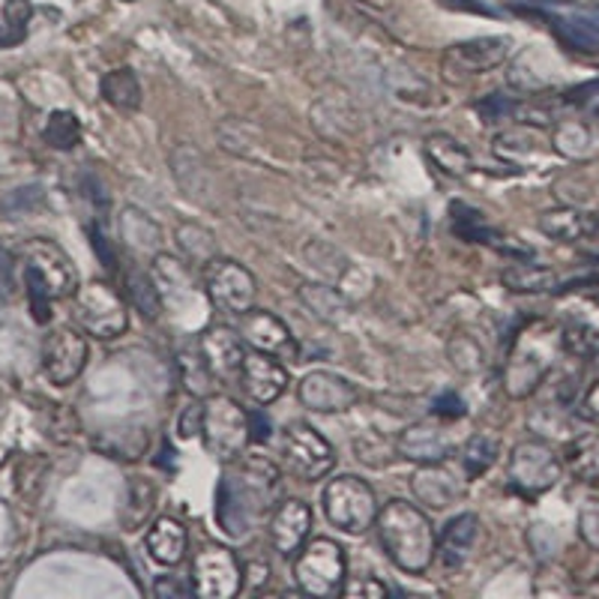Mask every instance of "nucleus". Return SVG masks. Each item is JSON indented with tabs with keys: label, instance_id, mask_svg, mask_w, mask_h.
<instances>
[{
	"label": "nucleus",
	"instance_id": "nucleus-1",
	"mask_svg": "<svg viewBox=\"0 0 599 599\" xmlns=\"http://www.w3.org/2000/svg\"><path fill=\"white\" fill-rule=\"evenodd\" d=\"M231 468L219 477L217 522L229 536H249L270 512V495L279 470L267 458L229 462Z\"/></svg>",
	"mask_w": 599,
	"mask_h": 599
},
{
	"label": "nucleus",
	"instance_id": "nucleus-2",
	"mask_svg": "<svg viewBox=\"0 0 599 599\" xmlns=\"http://www.w3.org/2000/svg\"><path fill=\"white\" fill-rule=\"evenodd\" d=\"M375 524H378L384 552L402 573L420 576V573L432 567L437 536L429 515L417 503L392 498L390 503H384L378 510Z\"/></svg>",
	"mask_w": 599,
	"mask_h": 599
},
{
	"label": "nucleus",
	"instance_id": "nucleus-3",
	"mask_svg": "<svg viewBox=\"0 0 599 599\" xmlns=\"http://www.w3.org/2000/svg\"><path fill=\"white\" fill-rule=\"evenodd\" d=\"M564 351V330L548 321H531L519 330L510 345V357L503 366V390L510 399H528L555 369L557 354Z\"/></svg>",
	"mask_w": 599,
	"mask_h": 599
},
{
	"label": "nucleus",
	"instance_id": "nucleus-4",
	"mask_svg": "<svg viewBox=\"0 0 599 599\" xmlns=\"http://www.w3.org/2000/svg\"><path fill=\"white\" fill-rule=\"evenodd\" d=\"M295 581L306 597H339L345 590V581H348L345 548L336 540H328V536L309 540L295 557Z\"/></svg>",
	"mask_w": 599,
	"mask_h": 599
},
{
	"label": "nucleus",
	"instance_id": "nucleus-5",
	"mask_svg": "<svg viewBox=\"0 0 599 599\" xmlns=\"http://www.w3.org/2000/svg\"><path fill=\"white\" fill-rule=\"evenodd\" d=\"M201 441L204 450L217 462H234L246 453L252 441L249 414L229 396H210L204 402V420H201Z\"/></svg>",
	"mask_w": 599,
	"mask_h": 599
},
{
	"label": "nucleus",
	"instance_id": "nucleus-6",
	"mask_svg": "<svg viewBox=\"0 0 599 599\" xmlns=\"http://www.w3.org/2000/svg\"><path fill=\"white\" fill-rule=\"evenodd\" d=\"M378 501L375 491L366 479L359 477H336L330 479L324 489V512H328L330 524L342 528L345 534H363L369 531L375 519H378Z\"/></svg>",
	"mask_w": 599,
	"mask_h": 599
},
{
	"label": "nucleus",
	"instance_id": "nucleus-7",
	"mask_svg": "<svg viewBox=\"0 0 599 599\" xmlns=\"http://www.w3.org/2000/svg\"><path fill=\"white\" fill-rule=\"evenodd\" d=\"M564 474L561 458L548 444L543 441H522L519 447L510 453V465H507V482L515 495L522 498H540L545 491L557 486V479Z\"/></svg>",
	"mask_w": 599,
	"mask_h": 599
},
{
	"label": "nucleus",
	"instance_id": "nucleus-8",
	"mask_svg": "<svg viewBox=\"0 0 599 599\" xmlns=\"http://www.w3.org/2000/svg\"><path fill=\"white\" fill-rule=\"evenodd\" d=\"M204 288H208L213 309L237 318L243 312H249L252 306H255V297H258L255 276L243 264L222 258V255L204 267Z\"/></svg>",
	"mask_w": 599,
	"mask_h": 599
},
{
	"label": "nucleus",
	"instance_id": "nucleus-9",
	"mask_svg": "<svg viewBox=\"0 0 599 599\" xmlns=\"http://www.w3.org/2000/svg\"><path fill=\"white\" fill-rule=\"evenodd\" d=\"M76 318L90 336L118 339L130 328V312L120 295L106 282H90L78 288Z\"/></svg>",
	"mask_w": 599,
	"mask_h": 599
},
{
	"label": "nucleus",
	"instance_id": "nucleus-10",
	"mask_svg": "<svg viewBox=\"0 0 599 599\" xmlns=\"http://www.w3.org/2000/svg\"><path fill=\"white\" fill-rule=\"evenodd\" d=\"M192 594L201 599H231L243 588L237 555L222 545H208L192 557Z\"/></svg>",
	"mask_w": 599,
	"mask_h": 599
},
{
	"label": "nucleus",
	"instance_id": "nucleus-11",
	"mask_svg": "<svg viewBox=\"0 0 599 599\" xmlns=\"http://www.w3.org/2000/svg\"><path fill=\"white\" fill-rule=\"evenodd\" d=\"M512 52L510 36H477V40H465V43L450 45L444 57H441V73L450 85H458L465 78L482 76L495 66H501Z\"/></svg>",
	"mask_w": 599,
	"mask_h": 599
},
{
	"label": "nucleus",
	"instance_id": "nucleus-12",
	"mask_svg": "<svg viewBox=\"0 0 599 599\" xmlns=\"http://www.w3.org/2000/svg\"><path fill=\"white\" fill-rule=\"evenodd\" d=\"M285 458H288V468L306 482L328 477L336 465V453L330 447V441L309 423H291L285 429Z\"/></svg>",
	"mask_w": 599,
	"mask_h": 599
},
{
	"label": "nucleus",
	"instance_id": "nucleus-13",
	"mask_svg": "<svg viewBox=\"0 0 599 599\" xmlns=\"http://www.w3.org/2000/svg\"><path fill=\"white\" fill-rule=\"evenodd\" d=\"M88 366V342L76 330H55L43 342V371L57 387L73 384Z\"/></svg>",
	"mask_w": 599,
	"mask_h": 599
},
{
	"label": "nucleus",
	"instance_id": "nucleus-14",
	"mask_svg": "<svg viewBox=\"0 0 599 599\" xmlns=\"http://www.w3.org/2000/svg\"><path fill=\"white\" fill-rule=\"evenodd\" d=\"M297 396L309 411H318V414H342V411H351L359 399L357 387L348 378L336 375V371L306 375Z\"/></svg>",
	"mask_w": 599,
	"mask_h": 599
},
{
	"label": "nucleus",
	"instance_id": "nucleus-15",
	"mask_svg": "<svg viewBox=\"0 0 599 599\" xmlns=\"http://www.w3.org/2000/svg\"><path fill=\"white\" fill-rule=\"evenodd\" d=\"M237 333L252 351L273 354V357H297V345L291 330H288L282 318H276L273 312H264V309L243 312L240 315Z\"/></svg>",
	"mask_w": 599,
	"mask_h": 599
},
{
	"label": "nucleus",
	"instance_id": "nucleus-16",
	"mask_svg": "<svg viewBox=\"0 0 599 599\" xmlns=\"http://www.w3.org/2000/svg\"><path fill=\"white\" fill-rule=\"evenodd\" d=\"M240 384L255 404H273L285 390H288V371L279 363V357L273 354H262V351H252L243 359V369H240Z\"/></svg>",
	"mask_w": 599,
	"mask_h": 599
},
{
	"label": "nucleus",
	"instance_id": "nucleus-17",
	"mask_svg": "<svg viewBox=\"0 0 599 599\" xmlns=\"http://www.w3.org/2000/svg\"><path fill=\"white\" fill-rule=\"evenodd\" d=\"M198 351L208 359L210 371L217 375V381H231L243 369L246 359V342L240 339L237 330L229 328H208L198 336Z\"/></svg>",
	"mask_w": 599,
	"mask_h": 599
},
{
	"label": "nucleus",
	"instance_id": "nucleus-18",
	"mask_svg": "<svg viewBox=\"0 0 599 599\" xmlns=\"http://www.w3.org/2000/svg\"><path fill=\"white\" fill-rule=\"evenodd\" d=\"M453 447H456L453 435L432 423L408 425L396 441V453L408 458V462H414V465H437L453 453Z\"/></svg>",
	"mask_w": 599,
	"mask_h": 599
},
{
	"label": "nucleus",
	"instance_id": "nucleus-19",
	"mask_svg": "<svg viewBox=\"0 0 599 599\" xmlns=\"http://www.w3.org/2000/svg\"><path fill=\"white\" fill-rule=\"evenodd\" d=\"M312 531V510L303 501H285L270 519V543L282 557H295Z\"/></svg>",
	"mask_w": 599,
	"mask_h": 599
},
{
	"label": "nucleus",
	"instance_id": "nucleus-20",
	"mask_svg": "<svg viewBox=\"0 0 599 599\" xmlns=\"http://www.w3.org/2000/svg\"><path fill=\"white\" fill-rule=\"evenodd\" d=\"M479 536V519L474 512H462V515H453L444 531L437 536L435 555L437 561L447 569H462L468 564L470 552H474V543Z\"/></svg>",
	"mask_w": 599,
	"mask_h": 599
},
{
	"label": "nucleus",
	"instance_id": "nucleus-21",
	"mask_svg": "<svg viewBox=\"0 0 599 599\" xmlns=\"http://www.w3.org/2000/svg\"><path fill=\"white\" fill-rule=\"evenodd\" d=\"M27 262L36 264V267L43 270V276L48 279V285H52L55 297L76 295L78 288L76 267L69 264V258L57 249L55 243H48V240H36V243H31V246H27Z\"/></svg>",
	"mask_w": 599,
	"mask_h": 599
},
{
	"label": "nucleus",
	"instance_id": "nucleus-22",
	"mask_svg": "<svg viewBox=\"0 0 599 599\" xmlns=\"http://www.w3.org/2000/svg\"><path fill=\"white\" fill-rule=\"evenodd\" d=\"M186 545H189V534L177 519H156L144 540L147 555L163 567H177L186 557Z\"/></svg>",
	"mask_w": 599,
	"mask_h": 599
},
{
	"label": "nucleus",
	"instance_id": "nucleus-23",
	"mask_svg": "<svg viewBox=\"0 0 599 599\" xmlns=\"http://www.w3.org/2000/svg\"><path fill=\"white\" fill-rule=\"evenodd\" d=\"M411 489H414L420 503L444 510L462 495V482L447 468H441V462H437V465H423V468L417 470L414 477H411Z\"/></svg>",
	"mask_w": 599,
	"mask_h": 599
},
{
	"label": "nucleus",
	"instance_id": "nucleus-24",
	"mask_svg": "<svg viewBox=\"0 0 599 599\" xmlns=\"http://www.w3.org/2000/svg\"><path fill=\"white\" fill-rule=\"evenodd\" d=\"M453 231H456L458 237L468 240V243H482V246H495V249L507 252V255H531L522 246H512V243H503L507 237H501L498 231L486 225V219L482 213H477L468 204H453Z\"/></svg>",
	"mask_w": 599,
	"mask_h": 599
},
{
	"label": "nucleus",
	"instance_id": "nucleus-25",
	"mask_svg": "<svg viewBox=\"0 0 599 599\" xmlns=\"http://www.w3.org/2000/svg\"><path fill=\"white\" fill-rule=\"evenodd\" d=\"M171 171H175L177 184L189 198H208V192L213 189V177H210V168L204 163V156L198 151H192L189 144H180L175 153H171Z\"/></svg>",
	"mask_w": 599,
	"mask_h": 599
},
{
	"label": "nucleus",
	"instance_id": "nucleus-26",
	"mask_svg": "<svg viewBox=\"0 0 599 599\" xmlns=\"http://www.w3.org/2000/svg\"><path fill=\"white\" fill-rule=\"evenodd\" d=\"M548 22L557 40L573 52L581 55L599 52V15H552Z\"/></svg>",
	"mask_w": 599,
	"mask_h": 599
},
{
	"label": "nucleus",
	"instance_id": "nucleus-27",
	"mask_svg": "<svg viewBox=\"0 0 599 599\" xmlns=\"http://www.w3.org/2000/svg\"><path fill=\"white\" fill-rule=\"evenodd\" d=\"M501 282L515 295H548L561 288L557 273L543 264H512L501 273Z\"/></svg>",
	"mask_w": 599,
	"mask_h": 599
},
{
	"label": "nucleus",
	"instance_id": "nucleus-28",
	"mask_svg": "<svg viewBox=\"0 0 599 599\" xmlns=\"http://www.w3.org/2000/svg\"><path fill=\"white\" fill-rule=\"evenodd\" d=\"M99 93L111 109L118 111H135L142 106V85H138V76L132 73L130 66L106 73L102 81H99Z\"/></svg>",
	"mask_w": 599,
	"mask_h": 599
},
{
	"label": "nucleus",
	"instance_id": "nucleus-29",
	"mask_svg": "<svg viewBox=\"0 0 599 599\" xmlns=\"http://www.w3.org/2000/svg\"><path fill=\"white\" fill-rule=\"evenodd\" d=\"M126 295H130V303L135 306L147 321H156L159 312H163V291H159V282L153 279L151 273L142 270V267H130V273H126Z\"/></svg>",
	"mask_w": 599,
	"mask_h": 599
},
{
	"label": "nucleus",
	"instance_id": "nucleus-30",
	"mask_svg": "<svg viewBox=\"0 0 599 599\" xmlns=\"http://www.w3.org/2000/svg\"><path fill=\"white\" fill-rule=\"evenodd\" d=\"M177 246L186 252V258L192 264H198L201 270L208 267L213 258H219V243L217 234L204 225H198V222H184L180 229H177Z\"/></svg>",
	"mask_w": 599,
	"mask_h": 599
},
{
	"label": "nucleus",
	"instance_id": "nucleus-31",
	"mask_svg": "<svg viewBox=\"0 0 599 599\" xmlns=\"http://www.w3.org/2000/svg\"><path fill=\"white\" fill-rule=\"evenodd\" d=\"M540 229H543V234L557 240V243H576V240L588 237L590 231H594V225H590L585 213L561 208V210H548V213H543V219H540Z\"/></svg>",
	"mask_w": 599,
	"mask_h": 599
},
{
	"label": "nucleus",
	"instance_id": "nucleus-32",
	"mask_svg": "<svg viewBox=\"0 0 599 599\" xmlns=\"http://www.w3.org/2000/svg\"><path fill=\"white\" fill-rule=\"evenodd\" d=\"M425 151L432 156V163L441 168V171H447L453 177L468 175L470 168H474V156H470L456 138H450V135H432L429 144H425Z\"/></svg>",
	"mask_w": 599,
	"mask_h": 599
},
{
	"label": "nucleus",
	"instance_id": "nucleus-33",
	"mask_svg": "<svg viewBox=\"0 0 599 599\" xmlns=\"http://www.w3.org/2000/svg\"><path fill=\"white\" fill-rule=\"evenodd\" d=\"M501 453V444L495 435H474L462 450V468H465V477L479 479L486 470L495 465V458Z\"/></svg>",
	"mask_w": 599,
	"mask_h": 599
},
{
	"label": "nucleus",
	"instance_id": "nucleus-34",
	"mask_svg": "<svg viewBox=\"0 0 599 599\" xmlns=\"http://www.w3.org/2000/svg\"><path fill=\"white\" fill-rule=\"evenodd\" d=\"M31 15V0H7L3 3V12H0V48H12V45L24 43Z\"/></svg>",
	"mask_w": 599,
	"mask_h": 599
},
{
	"label": "nucleus",
	"instance_id": "nucleus-35",
	"mask_svg": "<svg viewBox=\"0 0 599 599\" xmlns=\"http://www.w3.org/2000/svg\"><path fill=\"white\" fill-rule=\"evenodd\" d=\"M567 465L581 482H599V435H585L567 450Z\"/></svg>",
	"mask_w": 599,
	"mask_h": 599
},
{
	"label": "nucleus",
	"instance_id": "nucleus-36",
	"mask_svg": "<svg viewBox=\"0 0 599 599\" xmlns=\"http://www.w3.org/2000/svg\"><path fill=\"white\" fill-rule=\"evenodd\" d=\"M24 285H27V303H31V315L36 324H48L52 321V300H55V291L52 285L43 276V270L36 264L27 262L24 267Z\"/></svg>",
	"mask_w": 599,
	"mask_h": 599
},
{
	"label": "nucleus",
	"instance_id": "nucleus-37",
	"mask_svg": "<svg viewBox=\"0 0 599 599\" xmlns=\"http://www.w3.org/2000/svg\"><path fill=\"white\" fill-rule=\"evenodd\" d=\"M180 375H184L186 390L192 392V396H210L213 384H217V375L210 371L208 359L201 357L198 345L189 351H180Z\"/></svg>",
	"mask_w": 599,
	"mask_h": 599
},
{
	"label": "nucleus",
	"instance_id": "nucleus-38",
	"mask_svg": "<svg viewBox=\"0 0 599 599\" xmlns=\"http://www.w3.org/2000/svg\"><path fill=\"white\" fill-rule=\"evenodd\" d=\"M43 138L55 151H73L81 142V123H78L73 111H52L43 130Z\"/></svg>",
	"mask_w": 599,
	"mask_h": 599
},
{
	"label": "nucleus",
	"instance_id": "nucleus-39",
	"mask_svg": "<svg viewBox=\"0 0 599 599\" xmlns=\"http://www.w3.org/2000/svg\"><path fill=\"white\" fill-rule=\"evenodd\" d=\"M306 262L312 270H318L324 279H342V273L348 270V258L336 249V246H330L324 240H312V243H306Z\"/></svg>",
	"mask_w": 599,
	"mask_h": 599
},
{
	"label": "nucleus",
	"instance_id": "nucleus-40",
	"mask_svg": "<svg viewBox=\"0 0 599 599\" xmlns=\"http://www.w3.org/2000/svg\"><path fill=\"white\" fill-rule=\"evenodd\" d=\"M300 300L312 309V315H318L321 321H330V324L339 321V312L345 309V300L330 285H303L300 288Z\"/></svg>",
	"mask_w": 599,
	"mask_h": 599
},
{
	"label": "nucleus",
	"instance_id": "nucleus-41",
	"mask_svg": "<svg viewBox=\"0 0 599 599\" xmlns=\"http://www.w3.org/2000/svg\"><path fill=\"white\" fill-rule=\"evenodd\" d=\"M123 237L130 243L132 249L138 252H156L159 249V229L153 225L151 219L142 217L138 210H126L123 213Z\"/></svg>",
	"mask_w": 599,
	"mask_h": 599
},
{
	"label": "nucleus",
	"instance_id": "nucleus-42",
	"mask_svg": "<svg viewBox=\"0 0 599 599\" xmlns=\"http://www.w3.org/2000/svg\"><path fill=\"white\" fill-rule=\"evenodd\" d=\"M450 359L458 371H477L482 366V348L477 345V339L458 333L453 342H450Z\"/></svg>",
	"mask_w": 599,
	"mask_h": 599
},
{
	"label": "nucleus",
	"instance_id": "nucleus-43",
	"mask_svg": "<svg viewBox=\"0 0 599 599\" xmlns=\"http://www.w3.org/2000/svg\"><path fill=\"white\" fill-rule=\"evenodd\" d=\"M597 345H599L597 330L588 328V324H569V328H564V351H569V354H576V357H590Z\"/></svg>",
	"mask_w": 599,
	"mask_h": 599
},
{
	"label": "nucleus",
	"instance_id": "nucleus-44",
	"mask_svg": "<svg viewBox=\"0 0 599 599\" xmlns=\"http://www.w3.org/2000/svg\"><path fill=\"white\" fill-rule=\"evenodd\" d=\"M590 135L585 126H578V123H567V126H561L555 135V147L561 153H567V156H581V153L588 151Z\"/></svg>",
	"mask_w": 599,
	"mask_h": 599
},
{
	"label": "nucleus",
	"instance_id": "nucleus-45",
	"mask_svg": "<svg viewBox=\"0 0 599 599\" xmlns=\"http://www.w3.org/2000/svg\"><path fill=\"white\" fill-rule=\"evenodd\" d=\"M515 109H519V106H515V99L501 97V93H491V97L479 99V102H477L479 118L486 120V123H498V120H507Z\"/></svg>",
	"mask_w": 599,
	"mask_h": 599
},
{
	"label": "nucleus",
	"instance_id": "nucleus-46",
	"mask_svg": "<svg viewBox=\"0 0 599 599\" xmlns=\"http://www.w3.org/2000/svg\"><path fill=\"white\" fill-rule=\"evenodd\" d=\"M354 450H357L359 462H363V465H371V468H378V458H375V456H384L387 462L392 458L390 444H387V441H384V437H378V435L359 437L357 444H354Z\"/></svg>",
	"mask_w": 599,
	"mask_h": 599
},
{
	"label": "nucleus",
	"instance_id": "nucleus-47",
	"mask_svg": "<svg viewBox=\"0 0 599 599\" xmlns=\"http://www.w3.org/2000/svg\"><path fill=\"white\" fill-rule=\"evenodd\" d=\"M578 534L594 552H599V501L585 503V510L578 512Z\"/></svg>",
	"mask_w": 599,
	"mask_h": 599
},
{
	"label": "nucleus",
	"instance_id": "nucleus-48",
	"mask_svg": "<svg viewBox=\"0 0 599 599\" xmlns=\"http://www.w3.org/2000/svg\"><path fill=\"white\" fill-rule=\"evenodd\" d=\"M432 411H435V417H441V420H458V417L468 414V408H465L458 392H441L435 402H432Z\"/></svg>",
	"mask_w": 599,
	"mask_h": 599
},
{
	"label": "nucleus",
	"instance_id": "nucleus-49",
	"mask_svg": "<svg viewBox=\"0 0 599 599\" xmlns=\"http://www.w3.org/2000/svg\"><path fill=\"white\" fill-rule=\"evenodd\" d=\"M153 594L159 599H186L192 597V585H186L177 576H163L156 578V585H153Z\"/></svg>",
	"mask_w": 599,
	"mask_h": 599
},
{
	"label": "nucleus",
	"instance_id": "nucleus-50",
	"mask_svg": "<svg viewBox=\"0 0 599 599\" xmlns=\"http://www.w3.org/2000/svg\"><path fill=\"white\" fill-rule=\"evenodd\" d=\"M578 414L585 417L588 423L599 425V378L588 384V390L581 396V402H578Z\"/></svg>",
	"mask_w": 599,
	"mask_h": 599
},
{
	"label": "nucleus",
	"instance_id": "nucleus-51",
	"mask_svg": "<svg viewBox=\"0 0 599 599\" xmlns=\"http://www.w3.org/2000/svg\"><path fill=\"white\" fill-rule=\"evenodd\" d=\"M342 594H348V597H387L390 594V588L387 585H381V581H375V578H359V581H345V590Z\"/></svg>",
	"mask_w": 599,
	"mask_h": 599
},
{
	"label": "nucleus",
	"instance_id": "nucleus-52",
	"mask_svg": "<svg viewBox=\"0 0 599 599\" xmlns=\"http://www.w3.org/2000/svg\"><path fill=\"white\" fill-rule=\"evenodd\" d=\"M90 243H93V249H97L99 262L106 264V270H118V258H114V252H111V246L106 243V234L97 229V225H90Z\"/></svg>",
	"mask_w": 599,
	"mask_h": 599
},
{
	"label": "nucleus",
	"instance_id": "nucleus-53",
	"mask_svg": "<svg viewBox=\"0 0 599 599\" xmlns=\"http://www.w3.org/2000/svg\"><path fill=\"white\" fill-rule=\"evenodd\" d=\"M201 420H204V404H189L186 408L184 420H180V435L192 437L196 432H201Z\"/></svg>",
	"mask_w": 599,
	"mask_h": 599
},
{
	"label": "nucleus",
	"instance_id": "nucleus-54",
	"mask_svg": "<svg viewBox=\"0 0 599 599\" xmlns=\"http://www.w3.org/2000/svg\"><path fill=\"white\" fill-rule=\"evenodd\" d=\"M249 425H252V441H267V437H270V420H267L262 411H252Z\"/></svg>",
	"mask_w": 599,
	"mask_h": 599
},
{
	"label": "nucleus",
	"instance_id": "nucleus-55",
	"mask_svg": "<svg viewBox=\"0 0 599 599\" xmlns=\"http://www.w3.org/2000/svg\"><path fill=\"white\" fill-rule=\"evenodd\" d=\"M447 3H450V7H458V10H462V7H465V10L486 12V15H491L489 7H482V3H474V0H447Z\"/></svg>",
	"mask_w": 599,
	"mask_h": 599
},
{
	"label": "nucleus",
	"instance_id": "nucleus-56",
	"mask_svg": "<svg viewBox=\"0 0 599 599\" xmlns=\"http://www.w3.org/2000/svg\"><path fill=\"white\" fill-rule=\"evenodd\" d=\"M10 273H12V258L7 255V249H0V276H3V279H10Z\"/></svg>",
	"mask_w": 599,
	"mask_h": 599
},
{
	"label": "nucleus",
	"instance_id": "nucleus-57",
	"mask_svg": "<svg viewBox=\"0 0 599 599\" xmlns=\"http://www.w3.org/2000/svg\"><path fill=\"white\" fill-rule=\"evenodd\" d=\"M126 3H132V0H126Z\"/></svg>",
	"mask_w": 599,
	"mask_h": 599
},
{
	"label": "nucleus",
	"instance_id": "nucleus-58",
	"mask_svg": "<svg viewBox=\"0 0 599 599\" xmlns=\"http://www.w3.org/2000/svg\"><path fill=\"white\" fill-rule=\"evenodd\" d=\"M597 114H599V109H597Z\"/></svg>",
	"mask_w": 599,
	"mask_h": 599
}]
</instances>
